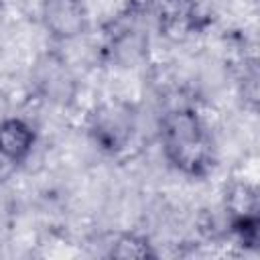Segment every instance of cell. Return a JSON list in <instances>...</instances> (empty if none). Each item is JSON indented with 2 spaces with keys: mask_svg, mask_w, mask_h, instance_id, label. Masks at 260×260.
Segmentation results:
<instances>
[{
  "mask_svg": "<svg viewBox=\"0 0 260 260\" xmlns=\"http://www.w3.org/2000/svg\"><path fill=\"white\" fill-rule=\"evenodd\" d=\"M160 142L167 160L181 173L203 177L213 167V144L199 116L189 108H177L160 120Z\"/></svg>",
  "mask_w": 260,
  "mask_h": 260,
  "instance_id": "1",
  "label": "cell"
},
{
  "mask_svg": "<svg viewBox=\"0 0 260 260\" xmlns=\"http://www.w3.org/2000/svg\"><path fill=\"white\" fill-rule=\"evenodd\" d=\"M41 18L55 41H73L87 28V12L81 0H43Z\"/></svg>",
  "mask_w": 260,
  "mask_h": 260,
  "instance_id": "2",
  "label": "cell"
},
{
  "mask_svg": "<svg viewBox=\"0 0 260 260\" xmlns=\"http://www.w3.org/2000/svg\"><path fill=\"white\" fill-rule=\"evenodd\" d=\"M37 144L35 128L22 118L0 120V160L8 165L24 162Z\"/></svg>",
  "mask_w": 260,
  "mask_h": 260,
  "instance_id": "3",
  "label": "cell"
},
{
  "mask_svg": "<svg viewBox=\"0 0 260 260\" xmlns=\"http://www.w3.org/2000/svg\"><path fill=\"white\" fill-rule=\"evenodd\" d=\"M150 6L158 16L160 30L173 39L185 37L195 22V0H152Z\"/></svg>",
  "mask_w": 260,
  "mask_h": 260,
  "instance_id": "4",
  "label": "cell"
},
{
  "mask_svg": "<svg viewBox=\"0 0 260 260\" xmlns=\"http://www.w3.org/2000/svg\"><path fill=\"white\" fill-rule=\"evenodd\" d=\"M93 132H95V140L100 144H104V148L116 150L126 144V140L130 136V126L124 120V114L108 110L100 118H95Z\"/></svg>",
  "mask_w": 260,
  "mask_h": 260,
  "instance_id": "5",
  "label": "cell"
},
{
  "mask_svg": "<svg viewBox=\"0 0 260 260\" xmlns=\"http://www.w3.org/2000/svg\"><path fill=\"white\" fill-rule=\"evenodd\" d=\"M225 207L234 223L244 221V219H256L258 217L256 189L248 183H234L225 193Z\"/></svg>",
  "mask_w": 260,
  "mask_h": 260,
  "instance_id": "6",
  "label": "cell"
},
{
  "mask_svg": "<svg viewBox=\"0 0 260 260\" xmlns=\"http://www.w3.org/2000/svg\"><path fill=\"white\" fill-rule=\"evenodd\" d=\"M108 256L110 258H156V252L148 242V238L128 232V234H120L112 242Z\"/></svg>",
  "mask_w": 260,
  "mask_h": 260,
  "instance_id": "7",
  "label": "cell"
},
{
  "mask_svg": "<svg viewBox=\"0 0 260 260\" xmlns=\"http://www.w3.org/2000/svg\"><path fill=\"white\" fill-rule=\"evenodd\" d=\"M128 4H130L132 8H146V6L152 4V0H128Z\"/></svg>",
  "mask_w": 260,
  "mask_h": 260,
  "instance_id": "8",
  "label": "cell"
}]
</instances>
